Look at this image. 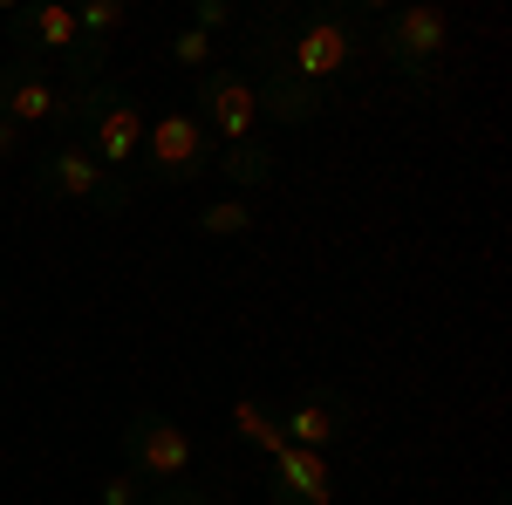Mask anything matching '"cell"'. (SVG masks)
Masks as SVG:
<instances>
[{"mask_svg":"<svg viewBox=\"0 0 512 505\" xmlns=\"http://www.w3.org/2000/svg\"><path fill=\"white\" fill-rule=\"evenodd\" d=\"M362 14L349 0H315V7H280L260 28H246V55H253V82L260 76H301L321 89H342L362 69Z\"/></svg>","mask_w":512,"mask_h":505,"instance_id":"cell-1","label":"cell"},{"mask_svg":"<svg viewBox=\"0 0 512 505\" xmlns=\"http://www.w3.org/2000/svg\"><path fill=\"white\" fill-rule=\"evenodd\" d=\"M76 137H89L82 151L96 157L103 171H144V103L117 89V82H89L82 89V123Z\"/></svg>","mask_w":512,"mask_h":505,"instance_id":"cell-2","label":"cell"},{"mask_svg":"<svg viewBox=\"0 0 512 505\" xmlns=\"http://www.w3.org/2000/svg\"><path fill=\"white\" fill-rule=\"evenodd\" d=\"M212 164H219V144L192 110H158L144 123V178L151 185H192Z\"/></svg>","mask_w":512,"mask_h":505,"instance_id":"cell-3","label":"cell"},{"mask_svg":"<svg viewBox=\"0 0 512 505\" xmlns=\"http://www.w3.org/2000/svg\"><path fill=\"white\" fill-rule=\"evenodd\" d=\"M444 48H451V14H444V7H431V0L396 7V14H383V28H376V55L390 62L396 76L431 82L437 62H444Z\"/></svg>","mask_w":512,"mask_h":505,"instance_id":"cell-4","label":"cell"},{"mask_svg":"<svg viewBox=\"0 0 512 505\" xmlns=\"http://www.w3.org/2000/svg\"><path fill=\"white\" fill-rule=\"evenodd\" d=\"M35 192L62 198V205H89V212H123L130 205V178L103 171L82 144H55L48 157H35Z\"/></svg>","mask_w":512,"mask_h":505,"instance_id":"cell-5","label":"cell"},{"mask_svg":"<svg viewBox=\"0 0 512 505\" xmlns=\"http://www.w3.org/2000/svg\"><path fill=\"white\" fill-rule=\"evenodd\" d=\"M192 437L158 417V410H137L130 424H123V471L137 478V485H185L192 478Z\"/></svg>","mask_w":512,"mask_h":505,"instance_id":"cell-6","label":"cell"},{"mask_svg":"<svg viewBox=\"0 0 512 505\" xmlns=\"http://www.w3.org/2000/svg\"><path fill=\"white\" fill-rule=\"evenodd\" d=\"M192 117L212 130V144H246L253 137V117H260V103H253V76L246 69H205L198 76V103Z\"/></svg>","mask_w":512,"mask_h":505,"instance_id":"cell-7","label":"cell"},{"mask_svg":"<svg viewBox=\"0 0 512 505\" xmlns=\"http://www.w3.org/2000/svg\"><path fill=\"white\" fill-rule=\"evenodd\" d=\"M280 430H287V444H301V451H328V444L355 437V396L335 389V383H308L280 410Z\"/></svg>","mask_w":512,"mask_h":505,"instance_id":"cell-8","label":"cell"},{"mask_svg":"<svg viewBox=\"0 0 512 505\" xmlns=\"http://www.w3.org/2000/svg\"><path fill=\"white\" fill-rule=\"evenodd\" d=\"M267 499L274 505H335V471L321 451L287 444L280 458H267Z\"/></svg>","mask_w":512,"mask_h":505,"instance_id":"cell-9","label":"cell"},{"mask_svg":"<svg viewBox=\"0 0 512 505\" xmlns=\"http://www.w3.org/2000/svg\"><path fill=\"white\" fill-rule=\"evenodd\" d=\"M48 110H55V82H48V69L28 62V55L0 62V123L28 130V123H48Z\"/></svg>","mask_w":512,"mask_h":505,"instance_id":"cell-10","label":"cell"},{"mask_svg":"<svg viewBox=\"0 0 512 505\" xmlns=\"http://www.w3.org/2000/svg\"><path fill=\"white\" fill-rule=\"evenodd\" d=\"M7 35H14V48L28 55V62H41V55H69L76 48V7H55V0H41V7H14L7 14Z\"/></svg>","mask_w":512,"mask_h":505,"instance_id":"cell-11","label":"cell"},{"mask_svg":"<svg viewBox=\"0 0 512 505\" xmlns=\"http://www.w3.org/2000/svg\"><path fill=\"white\" fill-rule=\"evenodd\" d=\"M253 103H260V117H274V123H315L335 110V89L301 82V76H260L253 82Z\"/></svg>","mask_w":512,"mask_h":505,"instance_id":"cell-12","label":"cell"},{"mask_svg":"<svg viewBox=\"0 0 512 505\" xmlns=\"http://www.w3.org/2000/svg\"><path fill=\"white\" fill-rule=\"evenodd\" d=\"M233 430L260 451V458H280L287 451V430H280V410H267V403H253V396H239L233 403Z\"/></svg>","mask_w":512,"mask_h":505,"instance_id":"cell-13","label":"cell"},{"mask_svg":"<svg viewBox=\"0 0 512 505\" xmlns=\"http://www.w3.org/2000/svg\"><path fill=\"white\" fill-rule=\"evenodd\" d=\"M274 164L280 157L260 144V137H246V144H219V164L212 171H226L233 185H274Z\"/></svg>","mask_w":512,"mask_h":505,"instance_id":"cell-14","label":"cell"},{"mask_svg":"<svg viewBox=\"0 0 512 505\" xmlns=\"http://www.w3.org/2000/svg\"><path fill=\"white\" fill-rule=\"evenodd\" d=\"M198 233H205V239L253 233V205H246V198H219V205H205V212H198Z\"/></svg>","mask_w":512,"mask_h":505,"instance_id":"cell-15","label":"cell"},{"mask_svg":"<svg viewBox=\"0 0 512 505\" xmlns=\"http://www.w3.org/2000/svg\"><path fill=\"white\" fill-rule=\"evenodd\" d=\"M103 62H110V41L76 35V48L62 55V69H69V89H89V82H103Z\"/></svg>","mask_w":512,"mask_h":505,"instance_id":"cell-16","label":"cell"},{"mask_svg":"<svg viewBox=\"0 0 512 505\" xmlns=\"http://www.w3.org/2000/svg\"><path fill=\"white\" fill-rule=\"evenodd\" d=\"M123 21H130L123 0H89V7H76V35H89V41H110Z\"/></svg>","mask_w":512,"mask_h":505,"instance_id":"cell-17","label":"cell"},{"mask_svg":"<svg viewBox=\"0 0 512 505\" xmlns=\"http://www.w3.org/2000/svg\"><path fill=\"white\" fill-rule=\"evenodd\" d=\"M164 55H171V62H178V69H198V76H205V69H212V41L198 35V28H178V35L164 41Z\"/></svg>","mask_w":512,"mask_h":505,"instance_id":"cell-18","label":"cell"},{"mask_svg":"<svg viewBox=\"0 0 512 505\" xmlns=\"http://www.w3.org/2000/svg\"><path fill=\"white\" fill-rule=\"evenodd\" d=\"M233 21H239V7H233V0H192V28H198L205 41L219 35V28H233Z\"/></svg>","mask_w":512,"mask_h":505,"instance_id":"cell-19","label":"cell"},{"mask_svg":"<svg viewBox=\"0 0 512 505\" xmlns=\"http://www.w3.org/2000/svg\"><path fill=\"white\" fill-rule=\"evenodd\" d=\"M144 505H212V492H198L192 478H185V485H164V492H151Z\"/></svg>","mask_w":512,"mask_h":505,"instance_id":"cell-20","label":"cell"},{"mask_svg":"<svg viewBox=\"0 0 512 505\" xmlns=\"http://www.w3.org/2000/svg\"><path fill=\"white\" fill-rule=\"evenodd\" d=\"M103 505H144V485H137L130 471H117V478L103 485Z\"/></svg>","mask_w":512,"mask_h":505,"instance_id":"cell-21","label":"cell"},{"mask_svg":"<svg viewBox=\"0 0 512 505\" xmlns=\"http://www.w3.org/2000/svg\"><path fill=\"white\" fill-rule=\"evenodd\" d=\"M0 157H21V130L14 123H0Z\"/></svg>","mask_w":512,"mask_h":505,"instance_id":"cell-22","label":"cell"}]
</instances>
